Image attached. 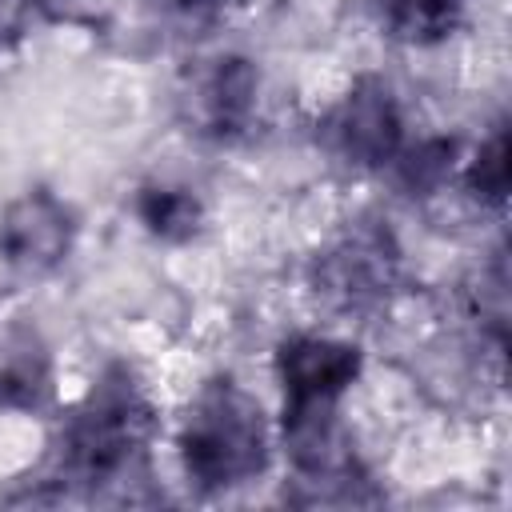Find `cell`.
I'll use <instances>...</instances> for the list:
<instances>
[{"mask_svg": "<svg viewBox=\"0 0 512 512\" xmlns=\"http://www.w3.org/2000/svg\"><path fill=\"white\" fill-rule=\"evenodd\" d=\"M136 212H140L144 228L160 240H192L204 220L200 200L188 188H168V184L144 188L136 200Z\"/></svg>", "mask_w": 512, "mask_h": 512, "instance_id": "obj_10", "label": "cell"}, {"mask_svg": "<svg viewBox=\"0 0 512 512\" xmlns=\"http://www.w3.org/2000/svg\"><path fill=\"white\" fill-rule=\"evenodd\" d=\"M452 156H456V144L444 136H432V140H420L412 148H400L392 164L400 168V180L412 192H428V188L444 184V176L452 172Z\"/></svg>", "mask_w": 512, "mask_h": 512, "instance_id": "obj_11", "label": "cell"}, {"mask_svg": "<svg viewBox=\"0 0 512 512\" xmlns=\"http://www.w3.org/2000/svg\"><path fill=\"white\" fill-rule=\"evenodd\" d=\"M396 272H400V252L392 236L380 228H352L316 256L312 284L324 304L344 312H364L392 292Z\"/></svg>", "mask_w": 512, "mask_h": 512, "instance_id": "obj_3", "label": "cell"}, {"mask_svg": "<svg viewBox=\"0 0 512 512\" xmlns=\"http://www.w3.org/2000/svg\"><path fill=\"white\" fill-rule=\"evenodd\" d=\"M328 144L356 168H384L404 148V116L392 88L360 76L328 116Z\"/></svg>", "mask_w": 512, "mask_h": 512, "instance_id": "obj_4", "label": "cell"}, {"mask_svg": "<svg viewBox=\"0 0 512 512\" xmlns=\"http://www.w3.org/2000/svg\"><path fill=\"white\" fill-rule=\"evenodd\" d=\"M360 372V352L328 336H292L276 352L284 408H336Z\"/></svg>", "mask_w": 512, "mask_h": 512, "instance_id": "obj_5", "label": "cell"}, {"mask_svg": "<svg viewBox=\"0 0 512 512\" xmlns=\"http://www.w3.org/2000/svg\"><path fill=\"white\" fill-rule=\"evenodd\" d=\"M384 20L400 44L428 48V44H440L456 32L460 0H388Z\"/></svg>", "mask_w": 512, "mask_h": 512, "instance_id": "obj_9", "label": "cell"}, {"mask_svg": "<svg viewBox=\"0 0 512 512\" xmlns=\"http://www.w3.org/2000/svg\"><path fill=\"white\" fill-rule=\"evenodd\" d=\"M152 424L156 416L136 376L128 368L104 372L64 428L68 472L88 484L120 476L144 452Z\"/></svg>", "mask_w": 512, "mask_h": 512, "instance_id": "obj_2", "label": "cell"}, {"mask_svg": "<svg viewBox=\"0 0 512 512\" xmlns=\"http://www.w3.org/2000/svg\"><path fill=\"white\" fill-rule=\"evenodd\" d=\"M256 96H260L256 64L244 60V56H224L192 84L188 112H192L200 132H208L216 140H228V136H240L252 124Z\"/></svg>", "mask_w": 512, "mask_h": 512, "instance_id": "obj_7", "label": "cell"}, {"mask_svg": "<svg viewBox=\"0 0 512 512\" xmlns=\"http://www.w3.org/2000/svg\"><path fill=\"white\" fill-rule=\"evenodd\" d=\"M32 20V0H0V44L16 40Z\"/></svg>", "mask_w": 512, "mask_h": 512, "instance_id": "obj_13", "label": "cell"}, {"mask_svg": "<svg viewBox=\"0 0 512 512\" xmlns=\"http://www.w3.org/2000/svg\"><path fill=\"white\" fill-rule=\"evenodd\" d=\"M48 356L28 336H8L0 344V404L36 408L48 396Z\"/></svg>", "mask_w": 512, "mask_h": 512, "instance_id": "obj_8", "label": "cell"}, {"mask_svg": "<svg viewBox=\"0 0 512 512\" xmlns=\"http://www.w3.org/2000/svg\"><path fill=\"white\" fill-rule=\"evenodd\" d=\"M464 180L488 204H500L508 196V136L504 132H496L492 140L480 144V152L464 168Z\"/></svg>", "mask_w": 512, "mask_h": 512, "instance_id": "obj_12", "label": "cell"}, {"mask_svg": "<svg viewBox=\"0 0 512 512\" xmlns=\"http://www.w3.org/2000/svg\"><path fill=\"white\" fill-rule=\"evenodd\" d=\"M180 460L200 488H236L268 468V420L256 396L232 380L196 392L180 424Z\"/></svg>", "mask_w": 512, "mask_h": 512, "instance_id": "obj_1", "label": "cell"}, {"mask_svg": "<svg viewBox=\"0 0 512 512\" xmlns=\"http://www.w3.org/2000/svg\"><path fill=\"white\" fill-rule=\"evenodd\" d=\"M172 12H184V16H208V12H220L228 0H156Z\"/></svg>", "mask_w": 512, "mask_h": 512, "instance_id": "obj_14", "label": "cell"}, {"mask_svg": "<svg viewBox=\"0 0 512 512\" xmlns=\"http://www.w3.org/2000/svg\"><path fill=\"white\" fill-rule=\"evenodd\" d=\"M72 212L44 188L16 196L0 212V256L24 272H48L72 252Z\"/></svg>", "mask_w": 512, "mask_h": 512, "instance_id": "obj_6", "label": "cell"}]
</instances>
